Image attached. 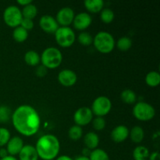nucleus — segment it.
Here are the masks:
<instances>
[{"instance_id":"28","label":"nucleus","mask_w":160,"mask_h":160,"mask_svg":"<svg viewBox=\"0 0 160 160\" xmlns=\"http://www.w3.org/2000/svg\"><path fill=\"white\" fill-rule=\"evenodd\" d=\"M68 135L71 140L73 141H78L82 138L83 135V131L82 128L81 127L78 126V125H73L71 128L69 129Z\"/></svg>"},{"instance_id":"26","label":"nucleus","mask_w":160,"mask_h":160,"mask_svg":"<svg viewBox=\"0 0 160 160\" xmlns=\"http://www.w3.org/2000/svg\"><path fill=\"white\" fill-rule=\"evenodd\" d=\"M117 46L120 51L127 52L132 46V40L127 36L121 37L117 41Z\"/></svg>"},{"instance_id":"31","label":"nucleus","mask_w":160,"mask_h":160,"mask_svg":"<svg viewBox=\"0 0 160 160\" xmlns=\"http://www.w3.org/2000/svg\"><path fill=\"white\" fill-rule=\"evenodd\" d=\"M11 109L8 106H0V122L6 123L8 122L12 117Z\"/></svg>"},{"instance_id":"5","label":"nucleus","mask_w":160,"mask_h":160,"mask_svg":"<svg viewBox=\"0 0 160 160\" xmlns=\"http://www.w3.org/2000/svg\"><path fill=\"white\" fill-rule=\"evenodd\" d=\"M55 38L59 46L69 48L74 43L76 35L70 27H59L55 32Z\"/></svg>"},{"instance_id":"30","label":"nucleus","mask_w":160,"mask_h":160,"mask_svg":"<svg viewBox=\"0 0 160 160\" xmlns=\"http://www.w3.org/2000/svg\"><path fill=\"white\" fill-rule=\"evenodd\" d=\"M78 41L83 46H89L93 43V37L86 31H82L78 37Z\"/></svg>"},{"instance_id":"20","label":"nucleus","mask_w":160,"mask_h":160,"mask_svg":"<svg viewBox=\"0 0 160 160\" xmlns=\"http://www.w3.org/2000/svg\"><path fill=\"white\" fill-rule=\"evenodd\" d=\"M24 61L28 65L31 67L38 66L41 62V57L38 52L33 50H29L24 55Z\"/></svg>"},{"instance_id":"21","label":"nucleus","mask_w":160,"mask_h":160,"mask_svg":"<svg viewBox=\"0 0 160 160\" xmlns=\"http://www.w3.org/2000/svg\"><path fill=\"white\" fill-rule=\"evenodd\" d=\"M149 151L148 148L142 145L137 146L133 151V159L134 160H148Z\"/></svg>"},{"instance_id":"23","label":"nucleus","mask_w":160,"mask_h":160,"mask_svg":"<svg viewBox=\"0 0 160 160\" xmlns=\"http://www.w3.org/2000/svg\"><path fill=\"white\" fill-rule=\"evenodd\" d=\"M12 38L17 42H19V43L23 42L28 39V31L19 26L14 29L13 33H12Z\"/></svg>"},{"instance_id":"42","label":"nucleus","mask_w":160,"mask_h":160,"mask_svg":"<svg viewBox=\"0 0 160 160\" xmlns=\"http://www.w3.org/2000/svg\"><path fill=\"white\" fill-rule=\"evenodd\" d=\"M74 160H90L89 159V157H86V156H78Z\"/></svg>"},{"instance_id":"13","label":"nucleus","mask_w":160,"mask_h":160,"mask_svg":"<svg viewBox=\"0 0 160 160\" xmlns=\"http://www.w3.org/2000/svg\"><path fill=\"white\" fill-rule=\"evenodd\" d=\"M92 17L88 12H80L73 19V27L78 31H84L92 24Z\"/></svg>"},{"instance_id":"38","label":"nucleus","mask_w":160,"mask_h":160,"mask_svg":"<svg viewBox=\"0 0 160 160\" xmlns=\"http://www.w3.org/2000/svg\"><path fill=\"white\" fill-rule=\"evenodd\" d=\"M17 3L20 4V6H25L32 3V1H31V0H18V1H17Z\"/></svg>"},{"instance_id":"1","label":"nucleus","mask_w":160,"mask_h":160,"mask_svg":"<svg viewBox=\"0 0 160 160\" xmlns=\"http://www.w3.org/2000/svg\"><path fill=\"white\" fill-rule=\"evenodd\" d=\"M11 119L17 131L26 137L34 135L41 126L38 112L29 105H22L17 107L12 113Z\"/></svg>"},{"instance_id":"8","label":"nucleus","mask_w":160,"mask_h":160,"mask_svg":"<svg viewBox=\"0 0 160 160\" xmlns=\"http://www.w3.org/2000/svg\"><path fill=\"white\" fill-rule=\"evenodd\" d=\"M112 109L110 99L106 96H99L94 100L92 106V112L96 117H103L107 115Z\"/></svg>"},{"instance_id":"29","label":"nucleus","mask_w":160,"mask_h":160,"mask_svg":"<svg viewBox=\"0 0 160 160\" xmlns=\"http://www.w3.org/2000/svg\"><path fill=\"white\" fill-rule=\"evenodd\" d=\"M100 12H101L100 13V19L103 23H110L114 20L115 15H114V12L112 9H109V8H105Z\"/></svg>"},{"instance_id":"36","label":"nucleus","mask_w":160,"mask_h":160,"mask_svg":"<svg viewBox=\"0 0 160 160\" xmlns=\"http://www.w3.org/2000/svg\"><path fill=\"white\" fill-rule=\"evenodd\" d=\"M148 160H160V155L158 152H155L149 155Z\"/></svg>"},{"instance_id":"14","label":"nucleus","mask_w":160,"mask_h":160,"mask_svg":"<svg viewBox=\"0 0 160 160\" xmlns=\"http://www.w3.org/2000/svg\"><path fill=\"white\" fill-rule=\"evenodd\" d=\"M23 145H24L23 141L21 138L17 137V136L11 138L6 145V150H7L9 156L15 157V156L19 155L20 152L23 148Z\"/></svg>"},{"instance_id":"15","label":"nucleus","mask_w":160,"mask_h":160,"mask_svg":"<svg viewBox=\"0 0 160 160\" xmlns=\"http://www.w3.org/2000/svg\"><path fill=\"white\" fill-rule=\"evenodd\" d=\"M129 129L124 125H119L116 127L111 132V138L116 143L124 142L129 137Z\"/></svg>"},{"instance_id":"19","label":"nucleus","mask_w":160,"mask_h":160,"mask_svg":"<svg viewBox=\"0 0 160 160\" xmlns=\"http://www.w3.org/2000/svg\"><path fill=\"white\" fill-rule=\"evenodd\" d=\"M129 135L134 143L139 144L143 141L145 138V132L142 127L135 126L130 131Z\"/></svg>"},{"instance_id":"17","label":"nucleus","mask_w":160,"mask_h":160,"mask_svg":"<svg viewBox=\"0 0 160 160\" xmlns=\"http://www.w3.org/2000/svg\"><path fill=\"white\" fill-rule=\"evenodd\" d=\"M84 142L86 148L90 150H94L98 148V145L99 144V137L95 132H88L85 134L84 138Z\"/></svg>"},{"instance_id":"12","label":"nucleus","mask_w":160,"mask_h":160,"mask_svg":"<svg viewBox=\"0 0 160 160\" xmlns=\"http://www.w3.org/2000/svg\"><path fill=\"white\" fill-rule=\"evenodd\" d=\"M78 81V77L73 70L65 69L61 70L58 75V81L64 87H71L74 85Z\"/></svg>"},{"instance_id":"35","label":"nucleus","mask_w":160,"mask_h":160,"mask_svg":"<svg viewBox=\"0 0 160 160\" xmlns=\"http://www.w3.org/2000/svg\"><path fill=\"white\" fill-rule=\"evenodd\" d=\"M47 73H48V69L44 67L43 65L39 66L35 70L36 75L39 78H44L47 74Z\"/></svg>"},{"instance_id":"16","label":"nucleus","mask_w":160,"mask_h":160,"mask_svg":"<svg viewBox=\"0 0 160 160\" xmlns=\"http://www.w3.org/2000/svg\"><path fill=\"white\" fill-rule=\"evenodd\" d=\"M18 160H38V155L35 149V147L31 145H23V148L19 153Z\"/></svg>"},{"instance_id":"22","label":"nucleus","mask_w":160,"mask_h":160,"mask_svg":"<svg viewBox=\"0 0 160 160\" xmlns=\"http://www.w3.org/2000/svg\"><path fill=\"white\" fill-rule=\"evenodd\" d=\"M145 83L149 87H157L160 84V74L159 72L151 71L145 77Z\"/></svg>"},{"instance_id":"33","label":"nucleus","mask_w":160,"mask_h":160,"mask_svg":"<svg viewBox=\"0 0 160 160\" xmlns=\"http://www.w3.org/2000/svg\"><path fill=\"white\" fill-rule=\"evenodd\" d=\"M92 125L95 131H101L106 128V120L103 117H96L92 120Z\"/></svg>"},{"instance_id":"27","label":"nucleus","mask_w":160,"mask_h":160,"mask_svg":"<svg viewBox=\"0 0 160 160\" xmlns=\"http://www.w3.org/2000/svg\"><path fill=\"white\" fill-rule=\"evenodd\" d=\"M90 160H109V156L106 151L101 148L92 150L89 156Z\"/></svg>"},{"instance_id":"4","label":"nucleus","mask_w":160,"mask_h":160,"mask_svg":"<svg viewBox=\"0 0 160 160\" xmlns=\"http://www.w3.org/2000/svg\"><path fill=\"white\" fill-rule=\"evenodd\" d=\"M40 57L42 65L47 69L57 68L60 66L62 61V52L55 47H48L45 48Z\"/></svg>"},{"instance_id":"37","label":"nucleus","mask_w":160,"mask_h":160,"mask_svg":"<svg viewBox=\"0 0 160 160\" xmlns=\"http://www.w3.org/2000/svg\"><path fill=\"white\" fill-rule=\"evenodd\" d=\"M8 156H9V154H8L6 148H0V159H3V158L6 157Z\"/></svg>"},{"instance_id":"6","label":"nucleus","mask_w":160,"mask_h":160,"mask_svg":"<svg viewBox=\"0 0 160 160\" xmlns=\"http://www.w3.org/2000/svg\"><path fill=\"white\" fill-rule=\"evenodd\" d=\"M133 115L140 121H149L154 118L156 110L152 105L139 102L133 108Z\"/></svg>"},{"instance_id":"34","label":"nucleus","mask_w":160,"mask_h":160,"mask_svg":"<svg viewBox=\"0 0 160 160\" xmlns=\"http://www.w3.org/2000/svg\"><path fill=\"white\" fill-rule=\"evenodd\" d=\"M20 26L21 27V28H23V29L27 30V31H28L34 28V22H33V20L23 18L22 19V21L21 23H20Z\"/></svg>"},{"instance_id":"32","label":"nucleus","mask_w":160,"mask_h":160,"mask_svg":"<svg viewBox=\"0 0 160 160\" xmlns=\"http://www.w3.org/2000/svg\"><path fill=\"white\" fill-rule=\"evenodd\" d=\"M10 138L11 135L9 130L5 128H0V147L7 145Z\"/></svg>"},{"instance_id":"11","label":"nucleus","mask_w":160,"mask_h":160,"mask_svg":"<svg viewBox=\"0 0 160 160\" xmlns=\"http://www.w3.org/2000/svg\"><path fill=\"white\" fill-rule=\"evenodd\" d=\"M39 26L42 31L48 34H55L59 28L56 18L49 15H44L41 17L39 20Z\"/></svg>"},{"instance_id":"24","label":"nucleus","mask_w":160,"mask_h":160,"mask_svg":"<svg viewBox=\"0 0 160 160\" xmlns=\"http://www.w3.org/2000/svg\"><path fill=\"white\" fill-rule=\"evenodd\" d=\"M21 12L22 16H23V18L33 20L37 16L38 9L34 5L31 3V4L28 5V6H23V9L21 11Z\"/></svg>"},{"instance_id":"18","label":"nucleus","mask_w":160,"mask_h":160,"mask_svg":"<svg viewBox=\"0 0 160 160\" xmlns=\"http://www.w3.org/2000/svg\"><path fill=\"white\" fill-rule=\"evenodd\" d=\"M84 4L88 12L92 13H98L103 9L104 2L102 0H86Z\"/></svg>"},{"instance_id":"39","label":"nucleus","mask_w":160,"mask_h":160,"mask_svg":"<svg viewBox=\"0 0 160 160\" xmlns=\"http://www.w3.org/2000/svg\"><path fill=\"white\" fill-rule=\"evenodd\" d=\"M91 152H92V150L88 149V148H84V149L82 150V156H86V157H89Z\"/></svg>"},{"instance_id":"3","label":"nucleus","mask_w":160,"mask_h":160,"mask_svg":"<svg viewBox=\"0 0 160 160\" xmlns=\"http://www.w3.org/2000/svg\"><path fill=\"white\" fill-rule=\"evenodd\" d=\"M93 44L98 52L103 54H108L114 49L115 39L110 33L100 31L93 38Z\"/></svg>"},{"instance_id":"7","label":"nucleus","mask_w":160,"mask_h":160,"mask_svg":"<svg viewBox=\"0 0 160 160\" xmlns=\"http://www.w3.org/2000/svg\"><path fill=\"white\" fill-rule=\"evenodd\" d=\"M23 19L21 10L16 6H9L3 12V20L6 24L10 28H17Z\"/></svg>"},{"instance_id":"2","label":"nucleus","mask_w":160,"mask_h":160,"mask_svg":"<svg viewBox=\"0 0 160 160\" xmlns=\"http://www.w3.org/2000/svg\"><path fill=\"white\" fill-rule=\"evenodd\" d=\"M35 149L38 158L42 160H53L59 155L60 144L59 139L55 135L45 134L38 140Z\"/></svg>"},{"instance_id":"41","label":"nucleus","mask_w":160,"mask_h":160,"mask_svg":"<svg viewBox=\"0 0 160 160\" xmlns=\"http://www.w3.org/2000/svg\"><path fill=\"white\" fill-rule=\"evenodd\" d=\"M0 160H18L16 157L14 156H8L6 157L3 158V159H0Z\"/></svg>"},{"instance_id":"40","label":"nucleus","mask_w":160,"mask_h":160,"mask_svg":"<svg viewBox=\"0 0 160 160\" xmlns=\"http://www.w3.org/2000/svg\"><path fill=\"white\" fill-rule=\"evenodd\" d=\"M56 160H73V159H72L71 157H70V156H59V157L56 158Z\"/></svg>"},{"instance_id":"10","label":"nucleus","mask_w":160,"mask_h":160,"mask_svg":"<svg viewBox=\"0 0 160 160\" xmlns=\"http://www.w3.org/2000/svg\"><path fill=\"white\" fill-rule=\"evenodd\" d=\"M74 12L70 7H64L59 10L56 15V21L61 27H69L73 23L74 19Z\"/></svg>"},{"instance_id":"9","label":"nucleus","mask_w":160,"mask_h":160,"mask_svg":"<svg viewBox=\"0 0 160 160\" xmlns=\"http://www.w3.org/2000/svg\"><path fill=\"white\" fill-rule=\"evenodd\" d=\"M92 120H93V113L92 109L86 106L79 108L73 115V120L75 123L81 128L89 124Z\"/></svg>"},{"instance_id":"25","label":"nucleus","mask_w":160,"mask_h":160,"mask_svg":"<svg viewBox=\"0 0 160 160\" xmlns=\"http://www.w3.org/2000/svg\"><path fill=\"white\" fill-rule=\"evenodd\" d=\"M120 98L123 102L127 103V104H133L136 102L137 95L134 91L131 90V89H126L121 92Z\"/></svg>"}]
</instances>
